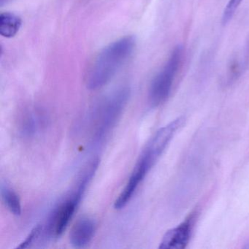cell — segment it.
Here are the masks:
<instances>
[{"instance_id": "cell-1", "label": "cell", "mask_w": 249, "mask_h": 249, "mask_svg": "<svg viewBox=\"0 0 249 249\" xmlns=\"http://www.w3.org/2000/svg\"><path fill=\"white\" fill-rule=\"evenodd\" d=\"M135 46V39L126 36L105 48L89 72L87 79L89 89H99L108 84L132 54Z\"/></svg>"}, {"instance_id": "cell-2", "label": "cell", "mask_w": 249, "mask_h": 249, "mask_svg": "<svg viewBox=\"0 0 249 249\" xmlns=\"http://www.w3.org/2000/svg\"><path fill=\"white\" fill-rule=\"evenodd\" d=\"M130 96L129 87H122L107 96L97 108L96 136H104L116 123Z\"/></svg>"}, {"instance_id": "cell-3", "label": "cell", "mask_w": 249, "mask_h": 249, "mask_svg": "<svg viewBox=\"0 0 249 249\" xmlns=\"http://www.w3.org/2000/svg\"><path fill=\"white\" fill-rule=\"evenodd\" d=\"M184 122V117L181 116L159 129L145 147L135 166L148 173Z\"/></svg>"}, {"instance_id": "cell-4", "label": "cell", "mask_w": 249, "mask_h": 249, "mask_svg": "<svg viewBox=\"0 0 249 249\" xmlns=\"http://www.w3.org/2000/svg\"><path fill=\"white\" fill-rule=\"evenodd\" d=\"M183 49L178 46L172 52L164 68L153 80L149 90V100L152 106H160L170 95L173 81L181 63Z\"/></svg>"}, {"instance_id": "cell-5", "label": "cell", "mask_w": 249, "mask_h": 249, "mask_svg": "<svg viewBox=\"0 0 249 249\" xmlns=\"http://www.w3.org/2000/svg\"><path fill=\"white\" fill-rule=\"evenodd\" d=\"M83 194L75 190L69 199L58 205L51 214L46 227L43 226L46 235L49 238H57L60 237L66 230L70 221L72 219Z\"/></svg>"}, {"instance_id": "cell-6", "label": "cell", "mask_w": 249, "mask_h": 249, "mask_svg": "<svg viewBox=\"0 0 249 249\" xmlns=\"http://www.w3.org/2000/svg\"><path fill=\"white\" fill-rule=\"evenodd\" d=\"M194 220V215H189L181 224L168 230L163 237L159 248L161 249H185L190 240Z\"/></svg>"}, {"instance_id": "cell-7", "label": "cell", "mask_w": 249, "mask_h": 249, "mask_svg": "<svg viewBox=\"0 0 249 249\" xmlns=\"http://www.w3.org/2000/svg\"><path fill=\"white\" fill-rule=\"evenodd\" d=\"M95 223L89 218L78 220L70 234L71 244L77 248L84 247L90 243L95 232Z\"/></svg>"}, {"instance_id": "cell-8", "label": "cell", "mask_w": 249, "mask_h": 249, "mask_svg": "<svg viewBox=\"0 0 249 249\" xmlns=\"http://www.w3.org/2000/svg\"><path fill=\"white\" fill-rule=\"evenodd\" d=\"M145 176H146L142 172L134 168L133 172H132L126 186L121 192L119 197L116 199V202H115L114 208L116 209H122L127 205L128 202L130 201L131 198L133 196L135 191L138 189L140 183L142 181Z\"/></svg>"}, {"instance_id": "cell-9", "label": "cell", "mask_w": 249, "mask_h": 249, "mask_svg": "<svg viewBox=\"0 0 249 249\" xmlns=\"http://www.w3.org/2000/svg\"><path fill=\"white\" fill-rule=\"evenodd\" d=\"M21 19L15 14L3 13L0 15V34L7 38L14 37L19 31Z\"/></svg>"}, {"instance_id": "cell-10", "label": "cell", "mask_w": 249, "mask_h": 249, "mask_svg": "<svg viewBox=\"0 0 249 249\" xmlns=\"http://www.w3.org/2000/svg\"><path fill=\"white\" fill-rule=\"evenodd\" d=\"M1 195L8 209L14 215H20L21 213V204L19 196L17 192L8 186H2Z\"/></svg>"}, {"instance_id": "cell-11", "label": "cell", "mask_w": 249, "mask_h": 249, "mask_svg": "<svg viewBox=\"0 0 249 249\" xmlns=\"http://www.w3.org/2000/svg\"><path fill=\"white\" fill-rule=\"evenodd\" d=\"M40 115L42 114L39 112H31L27 114L22 125L24 134L27 135H34L41 127L44 121Z\"/></svg>"}, {"instance_id": "cell-12", "label": "cell", "mask_w": 249, "mask_h": 249, "mask_svg": "<svg viewBox=\"0 0 249 249\" xmlns=\"http://www.w3.org/2000/svg\"><path fill=\"white\" fill-rule=\"evenodd\" d=\"M43 232V226L41 224L36 226L31 232H30V235L27 237V238L18 246V249H27V248L30 247L32 244L37 241L38 240L39 237L41 235L42 233Z\"/></svg>"}]
</instances>
